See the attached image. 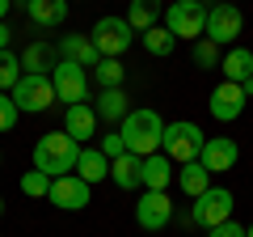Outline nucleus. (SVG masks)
<instances>
[{"mask_svg":"<svg viewBox=\"0 0 253 237\" xmlns=\"http://www.w3.org/2000/svg\"><path fill=\"white\" fill-rule=\"evenodd\" d=\"M76 161H81V144H76L68 131H46V136H38L34 170H42L46 178H59V174L76 170Z\"/></svg>","mask_w":253,"mask_h":237,"instance_id":"obj_1","label":"nucleus"},{"mask_svg":"<svg viewBox=\"0 0 253 237\" xmlns=\"http://www.w3.org/2000/svg\"><path fill=\"white\" fill-rule=\"evenodd\" d=\"M161 136H165V123H161V115H156V110H148V106L126 110V118H123L126 153H135V157L161 153Z\"/></svg>","mask_w":253,"mask_h":237,"instance_id":"obj_2","label":"nucleus"},{"mask_svg":"<svg viewBox=\"0 0 253 237\" xmlns=\"http://www.w3.org/2000/svg\"><path fill=\"white\" fill-rule=\"evenodd\" d=\"M203 144H207V136H203V127H199V123H190V118H177V123H165L161 153L169 157L173 165H190V161H199Z\"/></svg>","mask_w":253,"mask_h":237,"instance_id":"obj_3","label":"nucleus"},{"mask_svg":"<svg viewBox=\"0 0 253 237\" xmlns=\"http://www.w3.org/2000/svg\"><path fill=\"white\" fill-rule=\"evenodd\" d=\"M165 30H169L177 43H181V38L199 43V38L207 34V9L194 4V0H173L169 9H165Z\"/></svg>","mask_w":253,"mask_h":237,"instance_id":"obj_4","label":"nucleus"},{"mask_svg":"<svg viewBox=\"0 0 253 237\" xmlns=\"http://www.w3.org/2000/svg\"><path fill=\"white\" fill-rule=\"evenodd\" d=\"M232 191L228 186H207V191L194 199V208H190V225H199V229H215L224 225V220H232Z\"/></svg>","mask_w":253,"mask_h":237,"instance_id":"obj_5","label":"nucleus"},{"mask_svg":"<svg viewBox=\"0 0 253 237\" xmlns=\"http://www.w3.org/2000/svg\"><path fill=\"white\" fill-rule=\"evenodd\" d=\"M241 30H245V13L236 9L232 0H219V4H211V9H207V34H203V38H211L215 47L236 43Z\"/></svg>","mask_w":253,"mask_h":237,"instance_id":"obj_6","label":"nucleus"},{"mask_svg":"<svg viewBox=\"0 0 253 237\" xmlns=\"http://www.w3.org/2000/svg\"><path fill=\"white\" fill-rule=\"evenodd\" d=\"M13 102H17V110H26V115H42V110H51V102H55L51 76H30V72H21V81L13 85Z\"/></svg>","mask_w":253,"mask_h":237,"instance_id":"obj_7","label":"nucleus"},{"mask_svg":"<svg viewBox=\"0 0 253 237\" xmlns=\"http://www.w3.org/2000/svg\"><path fill=\"white\" fill-rule=\"evenodd\" d=\"M51 85H55V98L68 102V106L89 102V72H84L81 64H72V59H59V64H55Z\"/></svg>","mask_w":253,"mask_h":237,"instance_id":"obj_8","label":"nucleus"},{"mask_svg":"<svg viewBox=\"0 0 253 237\" xmlns=\"http://www.w3.org/2000/svg\"><path fill=\"white\" fill-rule=\"evenodd\" d=\"M131 38H135V30L126 26V17H101L97 26H93V47H97L101 59H118V55L131 47Z\"/></svg>","mask_w":253,"mask_h":237,"instance_id":"obj_9","label":"nucleus"},{"mask_svg":"<svg viewBox=\"0 0 253 237\" xmlns=\"http://www.w3.org/2000/svg\"><path fill=\"white\" fill-rule=\"evenodd\" d=\"M46 199H51L55 208H63V212H81L84 203L93 199V186L84 182L81 174H59V178H51V191H46Z\"/></svg>","mask_w":253,"mask_h":237,"instance_id":"obj_10","label":"nucleus"},{"mask_svg":"<svg viewBox=\"0 0 253 237\" xmlns=\"http://www.w3.org/2000/svg\"><path fill=\"white\" fill-rule=\"evenodd\" d=\"M135 220L144 229H165L173 220V199H169V191H144V199L135 203Z\"/></svg>","mask_w":253,"mask_h":237,"instance_id":"obj_11","label":"nucleus"},{"mask_svg":"<svg viewBox=\"0 0 253 237\" xmlns=\"http://www.w3.org/2000/svg\"><path fill=\"white\" fill-rule=\"evenodd\" d=\"M245 89L236 81H224V85H215L211 89V102H207V110L219 118V123H232V118H241V110H245Z\"/></svg>","mask_w":253,"mask_h":237,"instance_id":"obj_12","label":"nucleus"},{"mask_svg":"<svg viewBox=\"0 0 253 237\" xmlns=\"http://www.w3.org/2000/svg\"><path fill=\"white\" fill-rule=\"evenodd\" d=\"M236 157H241V148H236L228 136H211L207 144H203V153H199V165L207 174H228L236 165Z\"/></svg>","mask_w":253,"mask_h":237,"instance_id":"obj_13","label":"nucleus"},{"mask_svg":"<svg viewBox=\"0 0 253 237\" xmlns=\"http://www.w3.org/2000/svg\"><path fill=\"white\" fill-rule=\"evenodd\" d=\"M97 110L89 106V102H76V106H68V115H63V131L76 140V144H84V140H93V131H97Z\"/></svg>","mask_w":253,"mask_h":237,"instance_id":"obj_14","label":"nucleus"},{"mask_svg":"<svg viewBox=\"0 0 253 237\" xmlns=\"http://www.w3.org/2000/svg\"><path fill=\"white\" fill-rule=\"evenodd\" d=\"M55 64H59V51L51 43H42V38L21 51V72H30V76H51Z\"/></svg>","mask_w":253,"mask_h":237,"instance_id":"obj_15","label":"nucleus"},{"mask_svg":"<svg viewBox=\"0 0 253 237\" xmlns=\"http://www.w3.org/2000/svg\"><path fill=\"white\" fill-rule=\"evenodd\" d=\"M59 59H72V64H81V68H97V47H93V38H84V34H63L59 38Z\"/></svg>","mask_w":253,"mask_h":237,"instance_id":"obj_16","label":"nucleus"},{"mask_svg":"<svg viewBox=\"0 0 253 237\" xmlns=\"http://www.w3.org/2000/svg\"><path fill=\"white\" fill-rule=\"evenodd\" d=\"M173 161L165 153H152V157H144V170H139V182L148 186V191H169V182H173Z\"/></svg>","mask_w":253,"mask_h":237,"instance_id":"obj_17","label":"nucleus"},{"mask_svg":"<svg viewBox=\"0 0 253 237\" xmlns=\"http://www.w3.org/2000/svg\"><path fill=\"white\" fill-rule=\"evenodd\" d=\"M139 170H144V157L123 153V157L110 161V182L123 186V191H135V186H144V182H139Z\"/></svg>","mask_w":253,"mask_h":237,"instance_id":"obj_18","label":"nucleus"},{"mask_svg":"<svg viewBox=\"0 0 253 237\" xmlns=\"http://www.w3.org/2000/svg\"><path fill=\"white\" fill-rule=\"evenodd\" d=\"M26 17L34 21L38 30H55L63 17H68V0H34L26 9Z\"/></svg>","mask_w":253,"mask_h":237,"instance_id":"obj_19","label":"nucleus"},{"mask_svg":"<svg viewBox=\"0 0 253 237\" xmlns=\"http://www.w3.org/2000/svg\"><path fill=\"white\" fill-rule=\"evenodd\" d=\"M126 26L135 30V34L161 26V0H131L126 4Z\"/></svg>","mask_w":253,"mask_h":237,"instance_id":"obj_20","label":"nucleus"},{"mask_svg":"<svg viewBox=\"0 0 253 237\" xmlns=\"http://www.w3.org/2000/svg\"><path fill=\"white\" fill-rule=\"evenodd\" d=\"M76 174H81L89 186H97L101 178H110V157L101 148H81V161H76Z\"/></svg>","mask_w":253,"mask_h":237,"instance_id":"obj_21","label":"nucleus"},{"mask_svg":"<svg viewBox=\"0 0 253 237\" xmlns=\"http://www.w3.org/2000/svg\"><path fill=\"white\" fill-rule=\"evenodd\" d=\"M219 68H224V81H249L253 76V51L249 47H232V51L224 55V59H219Z\"/></svg>","mask_w":253,"mask_h":237,"instance_id":"obj_22","label":"nucleus"},{"mask_svg":"<svg viewBox=\"0 0 253 237\" xmlns=\"http://www.w3.org/2000/svg\"><path fill=\"white\" fill-rule=\"evenodd\" d=\"M93 110H97L101 123H123V118H126V93L123 89H101Z\"/></svg>","mask_w":253,"mask_h":237,"instance_id":"obj_23","label":"nucleus"},{"mask_svg":"<svg viewBox=\"0 0 253 237\" xmlns=\"http://www.w3.org/2000/svg\"><path fill=\"white\" fill-rule=\"evenodd\" d=\"M177 186L190 195V199H199V195L211 186V174L203 170L199 161H190V165H177Z\"/></svg>","mask_w":253,"mask_h":237,"instance_id":"obj_24","label":"nucleus"},{"mask_svg":"<svg viewBox=\"0 0 253 237\" xmlns=\"http://www.w3.org/2000/svg\"><path fill=\"white\" fill-rule=\"evenodd\" d=\"M93 76H97V85L101 89H123V76H126V68H123V59H97V68H93Z\"/></svg>","mask_w":253,"mask_h":237,"instance_id":"obj_25","label":"nucleus"},{"mask_svg":"<svg viewBox=\"0 0 253 237\" xmlns=\"http://www.w3.org/2000/svg\"><path fill=\"white\" fill-rule=\"evenodd\" d=\"M17 81H21V55L0 51V93H13Z\"/></svg>","mask_w":253,"mask_h":237,"instance_id":"obj_26","label":"nucleus"},{"mask_svg":"<svg viewBox=\"0 0 253 237\" xmlns=\"http://www.w3.org/2000/svg\"><path fill=\"white\" fill-rule=\"evenodd\" d=\"M144 47H148V55H173L177 38H173L165 26H152V30H144Z\"/></svg>","mask_w":253,"mask_h":237,"instance_id":"obj_27","label":"nucleus"},{"mask_svg":"<svg viewBox=\"0 0 253 237\" xmlns=\"http://www.w3.org/2000/svg\"><path fill=\"white\" fill-rule=\"evenodd\" d=\"M46 191H51V178H46L42 170H26V174H21V195H30V199H46Z\"/></svg>","mask_w":253,"mask_h":237,"instance_id":"obj_28","label":"nucleus"},{"mask_svg":"<svg viewBox=\"0 0 253 237\" xmlns=\"http://www.w3.org/2000/svg\"><path fill=\"white\" fill-rule=\"evenodd\" d=\"M190 59H194L199 68H219V59H224V55H219V47L211 43V38H199V43H194V51H190Z\"/></svg>","mask_w":253,"mask_h":237,"instance_id":"obj_29","label":"nucleus"},{"mask_svg":"<svg viewBox=\"0 0 253 237\" xmlns=\"http://www.w3.org/2000/svg\"><path fill=\"white\" fill-rule=\"evenodd\" d=\"M17 102H13V93H0V131H13L17 127Z\"/></svg>","mask_w":253,"mask_h":237,"instance_id":"obj_30","label":"nucleus"},{"mask_svg":"<svg viewBox=\"0 0 253 237\" xmlns=\"http://www.w3.org/2000/svg\"><path fill=\"white\" fill-rule=\"evenodd\" d=\"M101 153L114 161V157H123L126 153V140H123V131H110V136H101Z\"/></svg>","mask_w":253,"mask_h":237,"instance_id":"obj_31","label":"nucleus"},{"mask_svg":"<svg viewBox=\"0 0 253 237\" xmlns=\"http://www.w3.org/2000/svg\"><path fill=\"white\" fill-rule=\"evenodd\" d=\"M207 237H245V225H236V220H224V225L207 229Z\"/></svg>","mask_w":253,"mask_h":237,"instance_id":"obj_32","label":"nucleus"},{"mask_svg":"<svg viewBox=\"0 0 253 237\" xmlns=\"http://www.w3.org/2000/svg\"><path fill=\"white\" fill-rule=\"evenodd\" d=\"M9 38H13V30L4 26V21H0V51H9Z\"/></svg>","mask_w":253,"mask_h":237,"instance_id":"obj_33","label":"nucleus"},{"mask_svg":"<svg viewBox=\"0 0 253 237\" xmlns=\"http://www.w3.org/2000/svg\"><path fill=\"white\" fill-rule=\"evenodd\" d=\"M241 89H245V98H253V76H249V81H241Z\"/></svg>","mask_w":253,"mask_h":237,"instance_id":"obj_34","label":"nucleus"},{"mask_svg":"<svg viewBox=\"0 0 253 237\" xmlns=\"http://www.w3.org/2000/svg\"><path fill=\"white\" fill-rule=\"evenodd\" d=\"M13 9V0H0V21H4V13Z\"/></svg>","mask_w":253,"mask_h":237,"instance_id":"obj_35","label":"nucleus"},{"mask_svg":"<svg viewBox=\"0 0 253 237\" xmlns=\"http://www.w3.org/2000/svg\"><path fill=\"white\" fill-rule=\"evenodd\" d=\"M13 4H21V9H30V4H34V0H13Z\"/></svg>","mask_w":253,"mask_h":237,"instance_id":"obj_36","label":"nucleus"},{"mask_svg":"<svg viewBox=\"0 0 253 237\" xmlns=\"http://www.w3.org/2000/svg\"><path fill=\"white\" fill-rule=\"evenodd\" d=\"M194 4H203V9H207V4H211V0H194Z\"/></svg>","mask_w":253,"mask_h":237,"instance_id":"obj_37","label":"nucleus"},{"mask_svg":"<svg viewBox=\"0 0 253 237\" xmlns=\"http://www.w3.org/2000/svg\"><path fill=\"white\" fill-rule=\"evenodd\" d=\"M245 237H253V225H249V229H245Z\"/></svg>","mask_w":253,"mask_h":237,"instance_id":"obj_38","label":"nucleus"},{"mask_svg":"<svg viewBox=\"0 0 253 237\" xmlns=\"http://www.w3.org/2000/svg\"><path fill=\"white\" fill-rule=\"evenodd\" d=\"M0 216H4V199H0Z\"/></svg>","mask_w":253,"mask_h":237,"instance_id":"obj_39","label":"nucleus"},{"mask_svg":"<svg viewBox=\"0 0 253 237\" xmlns=\"http://www.w3.org/2000/svg\"><path fill=\"white\" fill-rule=\"evenodd\" d=\"M0 161H4V157H0Z\"/></svg>","mask_w":253,"mask_h":237,"instance_id":"obj_40","label":"nucleus"}]
</instances>
